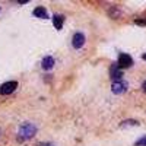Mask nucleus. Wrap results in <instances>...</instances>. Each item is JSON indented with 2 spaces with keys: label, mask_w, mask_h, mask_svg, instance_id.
<instances>
[{
  "label": "nucleus",
  "mask_w": 146,
  "mask_h": 146,
  "mask_svg": "<svg viewBox=\"0 0 146 146\" xmlns=\"http://www.w3.org/2000/svg\"><path fill=\"white\" fill-rule=\"evenodd\" d=\"M36 133V127L32 123H23L19 127V139L25 140V139H31Z\"/></svg>",
  "instance_id": "obj_1"
},
{
  "label": "nucleus",
  "mask_w": 146,
  "mask_h": 146,
  "mask_svg": "<svg viewBox=\"0 0 146 146\" xmlns=\"http://www.w3.org/2000/svg\"><path fill=\"white\" fill-rule=\"evenodd\" d=\"M18 88V82L16 80H10V82H6L0 86V95H9L12 94L15 89Z\"/></svg>",
  "instance_id": "obj_3"
},
{
  "label": "nucleus",
  "mask_w": 146,
  "mask_h": 146,
  "mask_svg": "<svg viewBox=\"0 0 146 146\" xmlns=\"http://www.w3.org/2000/svg\"><path fill=\"white\" fill-rule=\"evenodd\" d=\"M53 23H54L56 29H62L63 23H64V16L63 15H54L53 16Z\"/></svg>",
  "instance_id": "obj_9"
},
{
  "label": "nucleus",
  "mask_w": 146,
  "mask_h": 146,
  "mask_svg": "<svg viewBox=\"0 0 146 146\" xmlns=\"http://www.w3.org/2000/svg\"><path fill=\"white\" fill-rule=\"evenodd\" d=\"M117 66L120 69H127V67L133 66V58L129 54H126V53H121L118 56V60H117Z\"/></svg>",
  "instance_id": "obj_2"
},
{
  "label": "nucleus",
  "mask_w": 146,
  "mask_h": 146,
  "mask_svg": "<svg viewBox=\"0 0 146 146\" xmlns=\"http://www.w3.org/2000/svg\"><path fill=\"white\" fill-rule=\"evenodd\" d=\"M142 88H143V91H145V92H146V80H145V82H143V85H142Z\"/></svg>",
  "instance_id": "obj_13"
},
{
  "label": "nucleus",
  "mask_w": 146,
  "mask_h": 146,
  "mask_svg": "<svg viewBox=\"0 0 146 146\" xmlns=\"http://www.w3.org/2000/svg\"><path fill=\"white\" fill-rule=\"evenodd\" d=\"M142 58H143V60H146V53H145V54L142 56Z\"/></svg>",
  "instance_id": "obj_14"
},
{
  "label": "nucleus",
  "mask_w": 146,
  "mask_h": 146,
  "mask_svg": "<svg viewBox=\"0 0 146 146\" xmlns=\"http://www.w3.org/2000/svg\"><path fill=\"white\" fill-rule=\"evenodd\" d=\"M34 16H35V18L45 19V18H48V13H47V10H45L44 6H38V7L34 9Z\"/></svg>",
  "instance_id": "obj_7"
},
{
  "label": "nucleus",
  "mask_w": 146,
  "mask_h": 146,
  "mask_svg": "<svg viewBox=\"0 0 146 146\" xmlns=\"http://www.w3.org/2000/svg\"><path fill=\"white\" fill-rule=\"evenodd\" d=\"M136 23H137V25H146V21H140V19H137Z\"/></svg>",
  "instance_id": "obj_11"
},
{
  "label": "nucleus",
  "mask_w": 146,
  "mask_h": 146,
  "mask_svg": "<svg viewBox=\"0 0 146 146\" xmlns=\"http://www.w3.org/2000/svg\"><path fill=\"white\" fill-rule=\"evenodd\" d=\"M83 44H85V35L82 32H76L72 38V45L75 47L76 50H79V48L83 47Z\"/></svg>",
  "instance_id": "obj_4"
},
{
  "label": "nucleus",
  "mask_w": 146,
  "mask_h": 146,
  "mask_svg": "<svg viewBox=\"0 0 146 146\" xmlns=\"http://www.w3.org/2000/svg\"><path fill=\"white\" fill-rule=\"evenodd\" d=\"M135 146H146V136H143L142 139H139V140L135 143Z\"/></svg>",
  "instance_id": "obj_10"
},
{
  "label": "nucleus",
  "mask_w": 146,
  "mask_h": 146,
  "mask_svg": "<svg viewBox=\"0 0 146 146\" xmlns=\"http://www.w3.org/2000/svg\"><path fill=\"white\" fill-rule=\"evenodd\" d=\"M41 66H42V69L44 70H50V69H53V66H54V58L53 57H44L42 58V62H41Z\"/></svg>",
  "instance_id": "obj_8"
},
{
  "label": "nucleus",
  "mask_w": 146,
  "mask_h": 146,
  "mask_svg": "<svg viewBox=\"0 0 146 146\" xmlns=\"http://www.w3.org/2000/svg\"><path fill=\"white\" fill-rule=\"evenodd\" d=\"M126 89H127V85H126L124 82H121V80H118V82H113L111 91H113L114 94H123Z\"/></svg>",
  "instance_id": "obj_5"
},
{
  "label": "nucleus",
  "mask_w": 146,
  "mask_h": 146,
  "mask_svg": "<svg viewBox=\"0 0 146 146\" xmlns=\"http://www.w3.org/2000/svg\"><path fill=\"white\" fill-rule=\"evenodd\" d=\"M121 76H123V72H121V69L117 66V63L111 67V79L114 80V82H118L120 79H121Z\"/></svg>",
  "instance_id": "obj_6"
},
{
  "label": "nucleus",
  "mask_w": 146,
  "mask_h": 146,
  "mask_svg": "<svg viewBox=\"0 0 146 146\" xmlns=\"http://www.w3.org/2000/svg\"><path fill=\"white\" fill-rule=\"evenodd\" d=\"M40 146H54V145H51V143H41Z\"/></svg>",
  "instance_id": "obj_12"
}]
</instances>
